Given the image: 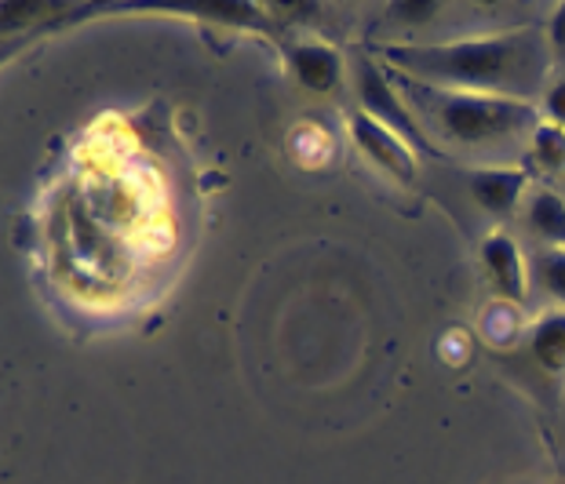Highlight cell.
I'll use <instances>...</instances> for the list:
<instances>
[{
  "label": "cell",
  "mask_w": 565,
  "mask_h": 484,
  "mask_svg": "<svg viewBox=\"0 0 565 484\" xmlns=\"http://www.w3.org/2000/svg\"><path fill=\"white\" fill-rule=\"evenodd\" d=\"M372 58L419 84L536 103L555 80L544 26H511L441 41H380Z\"/></svg>",
  "instance_id": "cell-1"
},
{
  "label": "cell",
  "mask_w": 565,
  "mask_h": 484,
  "mask_svg": "<svg viewBox=\"0 0 565 484\" xmlns=\"http://www.w3.org/2000/svg\"><path fill=\"white\" fill-rule=\"evenodd\" d=\"M387 74L398 84L402 99L408 103V110L419 120L438 157H467V161H475V168L519 164V153L525 157L536 128L544 125L536 103L435 88V84H419L413 77L394 74V69Z\"/></svg>",
  "instance_id": "cell-2"
},
{
  "label": "cell",
  "mask_w": 565,
  "mask_h": 484,
  "mask_svg": "<svg viewBox=\"0 0 565 484\" xmlns=\"http://www.w3.org/2000/svg\"><path fill=\"white\" fill-rule=\"evenodd\" d=\"M354 95H358V110H365L369 117H376L380 125H387L391 131H398L402 139L413 142L416 150H430V139L424 136L419 120L408 110V103L402 99L398 84L387 74V66H380L376 58L369 55H358L354 58Z\"/></svg>",
  "instance_id": "cell-3"
},
{
  "label": "cell",
  "mask_w": 565,
  "mask_h": 484,
  "mask_svg": "<svg viewBox=\"0 0 565 484\" xmlns=\"http://www.w3.org/2000/svg\"><path fill=\"white\" fill-rule=\"evenodd\" d=\"M347 131H351L354 150L362 153L372 168H380L383 175H391L394 183L413 186L419 179V161H416L419 150L408 139H402L398 131L380 125V120L369 117L365 110L351 114V125H347Z\"/></svg>",
  "instance_id": "cell-4"
},
{
  "label": "cell",
  "mask_w": 565,
  "mask_h": 484,
  "mask_svg": "<svg viewBox=\"0 0 565 484\" xmlns=\"http://www.w3.org/2000/svg\"><path fill=\"white\" fill-rule=\"evenodd\" d=\"M482 277L489 284L492 299H500L503 306L525 310L529 295H533V281H529V256L508 229H492L482 240Z\"/></svg>",
  "instance_id": "cell-5"
},
{
  "label": "cell",
  "mask_w": 565,
  "mask_h": 484,
  "mask_svg": "<svg viewBox=\"0 0 565 484\" xmlns=\"http://www.w3.org/2000/svg\"><path fill=\"white\" fill-rule=\"evenodd\" d=\"M522 357L540 386H551L555 394L565 390V310H547L544 318L529 324Z\"/></svg>",
  "instance_id": "cell-6"
},
{
  "label": "cell",
  "mask_w": 565,
  "mask_h": 484,
  "mask_svg": "<svg viewBox=\"0 0 565 484\" xmlns=\"http://www.w3.org/2000/svg\"><path fill=\"white\" fill-rule=\"evenodd\" d=\"M529 183H533V172L525 164H492L467 172V186H471L475 204L489 212L497 223L511 219L514 208H519L522 197L529 193Z\"/></svg>",
  "instance_id": "cell-7"
},
{
  "label": "cell",
  "mask_w": 565,
  "mask_h": 484,
  "mask_svg": "<svg viewBox=\"0 0 565 484\" xmlns=\"http://www.w3.org/2000/svg\"><path fill=\"white\" fill-rule=\"evenodd\" d=\"M288 66H292L296 80L303 84L307 92H318V95H332L343 80L340 52L329 44H321V41L292 44V52H288Z\"/></svg>",
  "instance_id": "cell-8"
},
{
  "label": "cell",
  "mask_w": 565,
  "mask_h": 484,
  "mask_svg": "<svg viewBox=\"0 0 565 484\" xmlns=\"http://www.w3.org/2000/svg\"><path fill=\"white\" fill-rule=\"evenodd\" d=\"M529 281L533 295L547 299L551 310H565V248L536 245L529 251Z\"/></svg>",
  "instance_id": "cell-9"
},
{
  "label": "cell",
  "mask_w": 565,
  "mask_h": 484,
  "mask_svg": "<svg viewBox=\"0 0 565 484\" xmlns=\"http://www.w3.org/2000/svg\"><path fill=\"white\" fill-rule=\"evenodd\" d=\"M522 164L533 172V179H558L565 175V128L558 125H540L533 142L522 157Z\"/></svg>",
  "instance_id": "cell-10"
},
{
  "label": "cell",
  "mask_w": 565,
  "mask_h": 484,
  "mask_svg": "<svg viewBox=\"0 0 565 484\" xmlns=\"http://www.w3.org/2000/svg\"><path fill=\"white\" fill-rule=\"evenodd\" d=\"M544 37L551 47V58H555V74H565V4H558L544 22Z\"/></svg>",
  "instance_id": "cell-11"
},
{
  "label": "cell",
  "mask_w": 565,
  "mask_h": 484,
  "mask_svg": "<svg viewBox=\"0 0 565 484\" xmlns=\"http://www.w3.org/2000/svg\"><path fill=\"white\" fill-rule=\"evenodd\" d=\"M540 114H544L547 125L565 128V74H555V80L547 84L544 99H540Z\"/></svg>",
  "instance_id": "cell-12"
},
{
  "label": "cell",
  "mask_w": 565,
  "mask_h": 484,
  "mask_svg": "<svg viewBox=\"0 0 565 484\" xmlns=\"http://www.w3.org/2000/svg\"><path fill=\"white\" fill-rule=\"evenodd\" d=\"M441 4H394L391 19L402 22V26H424V22H435Z\"/></svg>",
  "instance_id": "cell-13"
}]
</instances>
